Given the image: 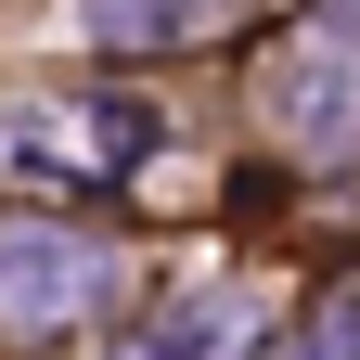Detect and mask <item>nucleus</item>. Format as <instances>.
Returning <instances> with one entry per match:
<instances>
[{"label": "nucleus", "mask_w": 360, "mask_h": 360, "mask_svg": "<svg viewBox=\"0 0 360 360\" xmlns=\"http://www.w3.org/2000/svg\"><path fill=\"white\" fill-rule=\"evenodd\" d=\"M65 283H90V257L65 270V245H0V296H26V309H52Z\"/></svg>", "instance_id": "1"}]
</instances>
